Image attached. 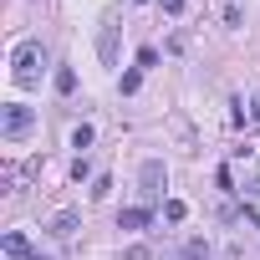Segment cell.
Listing matches in <instances>:
<instances>
[{
	"mask_svg": "<svg viewBox=\"0 0 260 260\" xmlns=\"http://www.w3.org/2000/svg\"><path fill=\"white\" fill-rule=\"evenodd\" d=\"M87 143H92V127L82 122V127H77V133H72V148H87Z\"/></svg>",
	"mask_w": 260,
	"mask_h": 260,
	"instance_id": "11",
	"label": "cell"
},
{
	"mask_svg": "<svg viewBox=\"0 0 260 260\" xmlns=\"http://www.w3.org/2000/svg\"><path fill=\"white\" fill-rule=\"evenodd\" d=\"M0 245H6V255H11V260H36V250H31V240H26L21 230H11Z\"/></svg>",
	"mask_w": 260,
	"mask_h": 260,
	"instance_id": "5",
	"label": "cell"
},
{
	"mask_svg": "<svg viewBox=\"0 0 260 260\" xmlns=\"http://www.w3.org/2000/svg\"><path fill=\"white\" fill-rule=\"evenodd\" d=\"M148 219H153L148 209H122V214H117V230H143Z\"/></svg>",
	"mask_w": 260,
	"mask_h": 260,
	"instance_id": "7",
	"label": "cell"
},
{
	"mask_svg": "<svg viewBox=\"0 0 260 260\" xmlns=\"http://www.w3.org/2000/svg\"><path fill=\"white\" fill-rule=\"evenodd\" d=\"M41 61H46L41 41H21L16 56H11V77H16V87H31V82L41 77Z\"/></svg>",
	"mask_w": 260,
	"mask_h": 260,
	"instance_id": "1",
	"label": "cell"
},
{
	"mask_svg": "<svg viewBox=\"0 0 260 260\" xmlns=\"http://www.w3.org/2000/svg\"><path fill=\"white\" fill-rule=\"evenodd\" d=\"M164 184H169L164 158H143V169H138V194H143L148 204H158V199H164Z\"/></svg>",
	"mask_w": 260,
	"mask_h": 260,
	"instance_id": "3",
	"label": "cell"
},
{
	"mask_svg": "<svg viewBox=\"0 0 260 260\" xmlns=\"http://www.w3.org/2000/svg\"><path fill=\"white\" fill-rule=\"evenodd\" d=\"M250 117H255V122H260V97H255V102H250Z\"/></svg>",
	"mask_w": 260,
	"mask_h": 260,
	"instance_id": "14",
	"label": "cell"
},
{
	"mask_svg": "<svg viewBox=\"0 0 260 260\" xmlns=\"http://www.w3.org/2000/svg\"><path fill=\"white\" fill-rule=\"evenodd\" d=\"M158 6H164L169 16H179V11H184V0H158Z\"/></svg>",
	"mask_w": 260,
	"mask_h": 260,
	"instance_id": "13",
	"label": "cell"
},
{
	"mask_svg": "<svg viewBox=\"0 0 260 260\" xmlns=\"http://www.w3.org/2000/svg\"><path fill=\"white\" fill-rule=\"evenodd\" d=\"M184 214H189V204H184V199H169V204H164V219H169V224H179Z\"/></svg>",
	"mask_w": 260,
	"mask_h": 260,
	"instance_id": "10",
	"label": "cell"
},
{
	"mask_svg": "<svg viewBox=\"0 0 260 260\" xmlns=\"http://www.w3.org/2000/svg\"><path fill=\"white\" fill-rule=\"evenodd\" d=\"M179 260H209V245H204V240H189V245L179 250Z\"/></svg>",
	"mask_w": 260,
	"mask_h": 260,
	"instance_id": "9",
	"label": "cell"
},
{
	"mask_svg": "<svg viewBox=\"0 0 260 260\" xmlns=\"http://www.w3.org/2000/svg\"><path fill=\"white\" fill-rule=\"evenodd\" d=\"M31 122H36V112H31L26 102H6V107H0V138H6V143H21V138L31 133Z\"/></svg>",
	"mask_w": 260,
	"mask_h": 260,
	"instance_id": "2",
	"label": "cell"
},
{
	"mask_svg": "<svg viewBox=\"0 0 260 260\" xmlns=\"http://www.w3.org/2000/svg\"><path fill=\"white\" fill-rule=\"evenodd\" d=\"M56 92H61V97H72V92H77V72H72V67H61V72H56Z\"/></svg>",
	"mask_w": 260,
	"mask_h": 260,
	"instance_id": "8",
	"label": "cell"
},
{
	"mask_svg": "<svg viewBox=\"0 0 260 260\" xmlns=\"http://www.w3.org/2000/svg\"><path fill=\"white\" fill-rule=\"evenodd\" d=\"M122 260H153V250L148 245H133V250H122Z\"/></svg>",
	"mask_w": 260,
	"mask_h": 260,
	"instance_id": "12",
	"label": "cell"
},
{
	"mask_svg": "<svg viewBox=\"0 0 260 260\" xmlns=\"http://www.w3.org/2000/svg\"><path fill=\"white\" fill-rule=\"evenodd\" d=\"M77 224H82V219H77V209H61V214H51V224H46V230H51L56 240H72V235H77Z\"/></svg>",
	"mask_w": 260,
	"mask_h": 260,
	"instance_id": "6",
	"label": "cell"
},
{
	"mask_svg": "<svg viewBox=\"0 0 260 260\" xmlns=\"http://www.w3.org/2000/svg\"><path fill=\"white\" fill-rule=\"evenodd\" d=\"M97 56L102 67H117V11L102 16V31H97Z\"/></svg>",
	"mask_w": 260,
	"mask_h": 260,
	"instance_id": "4",
	"label": "cell"
}]
</instances>
